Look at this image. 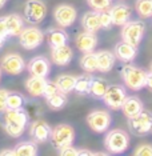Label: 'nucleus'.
<instances>
[{"label":"nucleus","instance_id":"45","mask_svg":"<svg viewBox=\"0 0 152 156\" xmlns=\"http://www.w3.org/2000/svg\"><path fill=\"white\" fill-rule=\"evenodd\" d=\"M5 43V39H3V37H0V49L3 48V45H4Z\"/></svg>","mask_w":152,"mask_h":156},{"label":"nucleus","instance_id":"2","mask_svg":"<svg viewBox=\"0 0 152 156\" xmlns=\"http://www.w3.org/2000/svg\"><path fill=\"white\" fill-rule=\"evenodd\" d=\"M129 135L124 129H111L104 137V147L109 154H123L129 145Z\"/></svg>","mask_w":152,"mask_h":156},{"label":"nucleus","instance_id":"6","mask_svg":"<svg viewBox=\"0 0 152 156\" xmlns=\"http://www.w3.org/2000/svg\"><path fill=\"white\" fill-rule=\"evenodd\" d=\"M24 16L30 24H40L47 16V5L41 0H27L24 4Z\"/></svg>","mask_w":152,"mask_h":156},{"label":"nucleus","instance_id":"46","mask_svg":"<svg viewBox=\"0 0 152 156\" xmlns=\"http://www.w3.org/2000/svg\"><path fill=\"white\" fill-rule=\"evenodd\" d=\"M2 71L3 69H2V67H0V80H2Z\"/></svg>","mask_w":152,"mask_h":156},{"label":"nucleus","instance_id":"44","mask_svg":"<svg viewBox=\"0 0 152 156\" xmlns=\"http://www.w3.org/2000/svg\"><path fill=\"white\" fill-rule=\"evenodd\" d=\"M7 2H8V0H0V9H2L3 7L7 4Z\"/></svg>","mask_w":152,"mask_h":156},{"label":"nucleus","instance_id":"28","mask_svg":"<svg viewBox=\"0 0 152 156\" xmlns=\"http://www.w3.org/2000/svg\"><path fill=\"white\" fill-rule=\"evenodd\" d=\"M80 67L83 71H86L88 73H92L95 71H97V56L96 52H86L82 59H80Z\"/></svg>","mask_w":152,"mask_h":156},{"label":"nucleus","instance_id":"41","mask_svg":"<svg viewBox=\"0 0 152 156\" xmlns=\"http://www.w3.org/2000/svg\"><path fill=\"white\" fill-rule=\"evenodd\" d=\"M146 87H148L152 91V71H150V72H148V75H147V84H146Z\"/></svg>","mask_w":152,"mask_h":156},{"label":"nucleus","instance_id":"18","mask_svg":"<svg viewBox=\"0 0 152 156\" xmlns=\"http://www.w3.org/2000/svg\"><path fill=\"white\" fill-rule=\"evenodd\" d=\"M114 54L116 56V59H119L120 62L129 63V62H132V60L136 58L137 47H135V45H132L129 43H127V41H124V40H122V41H119V43L115 45Z\"/></svg>","mask_w":152,"mask_h":156},{"label":"nucleus","instance_id":"24","mask_svg":"<svg viewBox=\"0 0 152 156\" xmlns=\"http://www.w3.org/2000/svg\"><path fill=\"white\" fill-rule=\"evenodd\" d=\"M47 40L51 48L60 47L68 43V34L62 28H51L47 32Z\"/></svg>","mask_w":152,"mask_h":156},{"label":"nucleus","instance_id":"3","mask_svg":"<svg viewBox=\"0 0 152 156\" xmlns=\"http://www.w3.org/2000/svg\"><path fill=\"white\" fill-rule=\"evenodd\" d=\"M128 127L131 132L136 136L152 132V112L143 108L137 115L128 119Z\"/></svg>","mask_w":152,"mask_h":156},{"label":"nucleus","instance_id":"31","mask_svg":"<svg viewBox=\"0 0 152 156\" xmlns=\"http://www.w3.org/2000/svg\"><path fill=\"white\" fill-rule=\"evenodd\" d=\"M135 8L137 15L143 19L152 17V0H136Z\"/></svg>","mask_w":152,"mask_h":156},{"label":"nucleus","instance_id":"35","mask_svg":"<svg viewBox=\"0 0 152 156\" xmlns=\"http://www.w3.org/2000/svg\"><path fill=\"white\" fill-rule=\"evenodd\" d=\"M99 15H100V26H101L103 30H109V28L114 26L111 13H109V8L104 9V11H100L99 12Z\"/></svg>","mask_w":152,"mask_h":156},{"label":"nucleus","instance_id":"43","mask_svg":"<svg viewBox=\"0 0 152 156\" xmlns=\"http://www.w3.org/2000/svg\"><path fill=\"white\" fill-rule=\"evenodd\" d=\"M79 155H96V152L88 151V150H79Z\"/></svg>","mask_w":152,"mask_h":156},{"label":"nucleus","instance_id":"10","mask_svg":"<svg viewBox=\"0 0 152 156\" xmlns=\"http://www.w3.org/2000/svg\"><path fill=\"white\" fill-rule=\"evenodd\" d=\"M0 67L8 75L16 76V75H20L24 71L26 62H24V59L19 54L12 52V54H7L3 56L2 60H0Z\"/></svg>","mask_w":152,"mask_h":156},{"label":"nucleus","instance_id":"11","mask_svg":"<svg viewBox=\"0 0 152 156\" xmlns=\"http://www.w3.org/2000/svg\"><path fill=\"white\" fill-rule=\"evenodd\" d=\"M77 17V11L71 4H60L54 11V19L62 28L71 27Z\"/></svg>","mask_w":152,"mask_h":156},{"label":"nucleus","instance_id":"1","mask_svg":"<svg viewBox=\"0 0 152 156\" xmlns=\"http://www.w3.org/2000/svg\"><path fill=\"white\" fill-rule=\"evenodd\" d=\"M147 75L148 72L146 69L140 68L137 66L125 63L120 71V76L123 79V83L127 88L132 91H140L141 88L146 87L147 84Z\"/></svg>","mask_w":152,"mask_h":156},{"label":"nucleus","instance_id":"25","mask_svg":"<svg viewBox=\"0 0 152 156\" xmlns=\"http://www.w3.org/2000/svg\"><path fill=\"white\" fill-rule=\"evenodd\" d=\"M13 152H15V156H36L39 154V150L36 141L24 140L15 145Z\"/></svg>","mask_w":152,"mask_h":156},{"label":"nucleus","instance_id":"14","mask_svg":"<svg viewBox=\"0 0 152 156\" xmlns=\"http://www.w3.org/2000/svg\"><path fill=\"white\" fill-rule=\"evenodd\" d=\"M75 45H76V48L79 49V51L83 52V54L95 51V48H96V45H97V36H96V34L84 30L83 32H80V34L76 35Z\"/></svg>","mask_w":152,"mask_h":156},{"label":"nucleus","instance_id":"8","mask_svg":"<svg viewBox=\"0 0 152 156\" xmlns=\"http://www.w3.org/2000/svg\"><path fill=\"white\" fill-rule=\"evenodd\" d=\"M125 98H127V91L124 87L120 86V84H111L105 91L103 101L108 108L118 111V109H122V105L124 103Z\"/></svg>","mask_w":152,"mask_h":156},{"label":"nucleus","instance_id":"9","mask_svg":"<svg viewBox=\"0 0 152 156\" xmlns=\"http://www.w3.org/2000/svg\"><path fill=\"white\" fill-rule=\"evenodd\" d=\"M111 123H112L111 113L108 111H103V109L92 111L87 116V124L90 126L91 129L97 133L105 132V131L109 128Z\"/></svg>","mask_w":152,"mask_h":156},{"label":"nucleus","instance_id":"47","mask_svg":"<svg viewBox=\"0 0 152 156\" xmlns=\"http://www.w3.org/2000/svg\"><path fill=\"white\" fill-rule=\"evenodd\" d=\"M150 71H152V63H151V67H150Z\"/></svg>","mask_w":152,"mask_h":156},{"label":"nucleus","instance_id":"7","mask_svg":"<svg viewBox=\"0 0 152 156\" xmlns=\"http://www.w3.org/2000/svg\"><path fill=\"white\" fill-rule=\"evenodd\" d=\"M17 37H19L20 45H22L24 49L32 51V49H36L43 44L44 34L41 32V30H39L37 27H27L22 31V34Z\"/></svg>","mask_w":152,"mask_h":156},{"label":"nucleus","instance_id":"33","mask_svg":"<svg viewBox=\"0 0 152 156\" xmlns=\"http://www.w3.org/2000/svg\"><path fill=\"white\" fill-rule=\"evenodd\" d=\"M88 5L91 7L95 11H104V9H108L112 4V0H87Z\"/></svg>","mask_w":152,"mask_h":156},{"label":"nucleus","instance_id":"42","mask_svg":"<svg viewBox=\"0 0 152 156\" xmlns=\"http://www.w3.org/2000/svg\"><path fill=\"white\" fill-rule=\"evenodd\" d=\"M0 155H12V156H15V152H13V150H3V151H0Z\"/></svg>","mask_w":152,"mask_h":156},{"label":"nucleus","instance_id":"38","mask_svg":"<svg viewBox=\"0 0 152 156\" xmlns=\"http://www.w3.org/2000/svg\"><path fill=\"white\" fill-rule=\"evenodd\" d=\"M59 154L63 155V156H77L79 155V150L75 147H72V145H67L64 148H60Z\"/></svg>","mask_w":152,"mask_h":156},{"label":"nucleus","instance_id":"4","mask_svg":"<svg viewBox=\"0 0 152 156\" xmlns=\"http://www.w3.org/2000/svg\"><path fill=\"white\" fill-rule=\"evenodd\" d=\"M51 141L58 150L67 145H72L75 141V129L69 124H58L52 128Z\"/></svg>","mask_w":152,"mask_h":156},{"label":"nucleus","instance_id":"16","mask_svg":"<svg viewBox=\"0 0 152 156\" xmlns=\"http://www.w3.org/2000/svg\"><path fill=\"white\" fill-rule=\"evenodd\" d=\"M28 123H30V118L23 108H7L3 112V124H15V126L27 127Z\"/></svg>","mask_w":152,"mask_h":156},{"label":"nucleus","instance_id":"34","mask_svg":"<svg viewBox=\"0 0 152 156\" xmlns=\"http://www.w3.org/2000/svg\"><path fill=\"white\" fill-rule=\"evenodd\" d=\"M3 128L9 136L12 137H19L22 136L26 131V127H22V126H15V124H3Z\"/></svg>","mask_w":152,"mask_h":156},{"label":"nucleus","instance_id":"40","mask_svg":"<svg viewBox=\"0 0 152 156\" xmlns=\"http://www.w3.org/2000/svg\"><path fill=\"white\" fill-rule=\"evenodd\" d=\"M9 35H8V31H7V26H5V19L4 16L0 17V37L3 39H7Z\"/></svg>","mask_w":152,"mask_h":156},{"label":"nucleus","instance_id":"19","mask_svg":"<svg viewBox=\"0 0 152 156\" xmlns=\"http://www.w3.org/2000/svg\"><path fill=\"white\" fill-rule=\"evenodd\" d=\"M47 79L45 77H39V76H30L26 80V91L31 95L32 98L43 96L44 88L47 84Z\"/></svg>","mask_w":152,"mask_h":156},{"label":"nucleus","instance_id":"5","mask_svg":"<svg viewBox=\"0 0 152 156\" xmlns=\"http://www.w3.org/2000/svg\"><path fill=\"white\" fill-rule=\"evenodd\" d=\"M144 31H146V24L141 20H129L122 28V40L137 47L143 40Z\"/></svg>","mask_w":152,"mask_h":156},{"label":"nucleus","instance_id":"32","mask_svg":"<svg viewBox=\"0 0 152 156\" xmlns=\"http://www.w3.org/2000/svg\"><path fill=\"white\" fill-rule=\"evenodd\" d=\"M24 101L26 99L22 94H17V92H9L8 98H7V108L16 109V108H23Z\"/></svg>","mask_w":152,"mask_h":156},{"label":"nucleus","instance_id":"29","mask_svg":"<svg viewBox=\"0 0 152 156\" xmlns=\"http://www.w3.org/2000/svg\"><path fill=\"white\" fill-rule=\"evenodd\" d=\"M92 75L91 73H83L80 76H76V84H75V91L79 95H87L90 94V87L91 81H92Z\"/></svg>","mask_w":152,"mask_h":156},{"label":"nucleus","instance_id":"17","mask_svg":"<svg viewBox=\"0 0 152 156\" xmlns=\"http://www.w3.org/2000/svg\"><path fill=\"white\" fill-rule=\"evenodd\" d=\"M51 58H52V63L54 64L64 67L71 63V60L73 58V51L68 44L55 47V48H51Z\"/></svg>","mask_w":152,"mask_h":156},{"label":"nucleus","instance_id":"39","mask_svg":"<svg viewBox=\"0 0 152 156\" xmlns=\"http://www.w3.org/2000/svg\"><path fill=\"white\" fill-rule=\"evenodd\" d=\"M9 92L4 90V88H0V113H3L7 109V98H8Z\"/></svg>","mask_w":152,"mask_h":156},{"label":"nucleus","instance_id":"27","mask_svg":"<svg viewBox=\"0 0 152 156\" xmlns=\"http://www.w3.org/2000/svg\"><path fill=\"white\" fill-rule=\"evenodd\" d=\"M107 88H108V84L104 79H101V77H92L91 87H90V95L95 99H103Z\"/></svg>","mask_w":152,"mask_h":156},{"label":"nucleus","instance_id":"26","mask_svg":"<svg viewBox=\"0 0 152 156\" xmlns=\"http://www.w3.org/2000/svg\"><path fill=\"white\" fill-rule=\"evenodd\" d=\"M55 83L58 84L59 90L64 94H69V92L75 91V84H76V76L68 75V73H63L56 77Z\"/></svg>","mask_w":152,"mask_h":156},{"label":"nucleus","instance_id":"22","mask_svg":"<svg viewBox=\"0 0 152 156\" xmlns=\"http://www.w3.org/2000/svg\"><path fill=\"white\" fill-rule=\"evenodd\" d=\"M82 27L86 31L96 34L99 30L101 28L100 26V15L99 11H88L82 16Z\"/></svg>","mask_w":152,"mask_h":156},{"label":"nucleus","instance_id":"12","mask_svg":"<svg viewBox=\"0 0 152 156\" xmlns=\"http://www.w3.org/2000/svg\"><path fill=\"white\" fill-rule=\"evenodd\" d=\"M51 132H52L51 126L41 119L35 120L30 126V136L36 143H45V141H48L51 139Z\"/></svg>","mask_w":152,"mask_h":156},{"label":"nucleus","instance_id":"13","mask_svg":"<svg viewBox=\"0 0 152 156\" xmlns=\"http://www.w3.org/2000/svg\"><path fill=\"white\" fill-rule=\"evenodd\" d=\"M27 69L31 76L47 77L49 71H51V63L45 56H35L28 63Z\"/></svg>","mask_w":152,"mask_h":156},{"label":"nucleus","instance_id":"23","mask_svg":"<svg viewBox=\"0 0 152 156\" xmlns=\"http://www.w3.org/2000/svg\"><path fill=\"white\" fill-rule=\"evenodd\" d=\"M143 108H144L143 103H141V100L137 96H127L122 105V111L125 115L127 119L137 115Z\"/></svg>","mask_w":152,"mask_h":156},{"label":"nucleus","instance_id":"37","mask_svg":"<svg viewBox=\"0 0 152 156\" xmlns=\"http://www.w3.org/2000/svg\"><path fill=\"white\" fill-rule=\"evenodd\" d=\"M59 87H58V84L55 83V81H47V84H45V88H44V94H43V96L47 99L49 96H52V95H55L56 92H59Z\"/></svg>","mask_w":152,"mask_h":156},{"label":"nucleus","instance_id":"36","mask_svg":"<svg viewBox=\"0 0 152 156\" xmlns=\"http://www.w3.org/2000/svg\"><path fill=\"white\" fill-rule=\"evenodd\" d=\"M133 155L136 156H152V144H140L133 151Z\"/></svg>","mask_w":152,"mask_h":156},{"label":"nucleus","instance_id":"30","mask_svg":"<svg viewBox=\"0 0 152 156\" xmlns=\"http://www.w3.org/2000/svg\"><path fill=\"white\" fill-rule=\"evenodd\" d=\"M45 100H47V104H48L49 108L58 111V109H62V108L65 107L67 101H68V98H67V94H64V92H62V91H59V92H56L55 95H52V96L47 98Z\"/></svg>","mask_w":152,"mask_h":156},{"label":"nucleus","instance_id":"15","mask_svg":"<svg viewBox=\"0 0 152 156\" xmlns=\"http://www.w3.org/2000/svg\"><path fill=\"white\" fill-rule=\"evenodd\" d=\"M109 13L112 17V23L114 26L123 27L125 23H128L132 16V9L129 8V5L124 4V3H119L109 8Z\"/></svg>","mask_w":152,"mask_h":156},{"label":"nucleus","instance_id":"21","mask_svg":"<svg viewBox=\"0 0 152 156\" xmlns=\"http://www.w3.org/2000/svg\"><path fill=\"white\" fill-rule=\"evenodd\" d=\"M5 19V26L8 31L9 36H19L24 30V20L23 17L17 13H11V15L4 16Z\"/></svg>","mask_w":152,"mask_h":156},{"label":"nucleus","instance_id":"20","mask_svg":"<svg viewBox=\"0 0 152 156\" xmlns=\"http://www.w3.org/2000/svg\"><path fill=\"white\" fill-rule=\"evenodd\" d=\"M97 56V71L100 72H109L115 66L116 62V56L114 52L103 49V51L96 52Z\"/></svg>","mask_w":152,"mask_h":156}]
</instances>
